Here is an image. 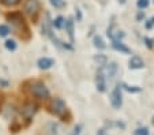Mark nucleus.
Instances as JSON below:
<instances>
[{"label":"nucleus","instance_id":"obj_1","mask_svg":"<svg viewBox=\"0 0 154 135\" xmlns=\"http://www.w3.org/2000/svg\"><path fill=\"white\" fill-rule=\"evenodd\" d=\"M30 93H32L33 96H35L37 98H41V100H42V98H47L48 96H49V91H48L47 86L41 82L32 83V86H30Z\"/></svg>","mask_w":154,"mask_h":135},{"label":"nucleus","instance_id":"obj_2","mask_svg":"<svg viewBox=\"0 0 154 135\" xmlns=\"http://www.w3.org/2000/svg\"><path fill=\"white\" fill-rule=\"evenodd\" d=\"M111 103H112V106H113L115 109H119L120 106H122V87H120V85H117L116 87H115V90L112 91V96H111Z\"/></svg>","mask_w":154,"mask_h":135},{"label":"nucleus","instance_id":"obj_3","mask_svg":"<svg viewBox=\"0 0 154 135\" xmlns=\"http://www.w3.org/2000/svg\"><path fill=\"white\" fill-rule=\"evenodd\" d=\"M51 112L55 115H63V112L66 111V104H64L63 100H60V98H55V100H52V103H51Z\"/></svg>","mask_w":154,"mask_h":135},{"label":"nucleus","instance_id":"obj_4","mask_svg":"<svg viewBox=\"0 0 154 135\" xmlns=\"http://www.w3.org/2000/svg\"><path fill=\"white\" fill-rule=\"evenodd\" d=\"M40 8V3H38V0H26V3H25V11L26 14L29 15H35Z\"/></svg>","mask_w":154,"mask_h":135},{"label":"nucleus","instance_id":"obj_5","mask_svg":"<svg viewBox=\"0 0 154 135\" xmlns=\"http://www.w3.org/2000/svg\"><path fill=\"white\" fill-rule=\"evenodd\" d=\"M35 105L34 104H30V103H27V104H25L23 106H22V111H20V113H22V116H23L25 119H32L33 118V115L35 113Z\"/></svg>","mask_w":154,"mask_h":135},{"label":"nucleus","instance_id":"obj_6","mask_svg":"<svg viewBox=\"0 0 154 135\" xmlns=\"http://www.w3.org/2000/svg\"><path fill=\"white\" fill-rule=\"evenodd\" d=\"M96 86H97V90L98 91H105V89H106V85H105V76L104 74H102V71L100 70L98 72H97V76H96Z\"/></svg>","mask_w":154,"mask_h":135},{"label":"nucleus","instance_id":"obj_7","mask_svg":"<svg viewBox=\"0 0 154 135\" xmlns=\"http://www.w3.org/2000/svg\"><path fill=\"white\" fill-rule=\"evenodd\" d=\"M37 64L41 70H48V68H51L53 64H55V62H53L52 59H49V57H41V59L37 62Z\"/></svg>","mask_w":154,"mask_h":135},{"label":"nucleus","instance_id":"obj_8","mask_svg":"<svg viewBox=\"0 0 154 135\" xmlns=\"http://www.w3.org/2000/svg\"><path fill=\"white\" fill-rule=\"evenodd\" d=\"M7 18H8L10 21L12 22L14 25H22L23 26V17L19 14V12H14V14H8L7 15Z\"/></svg>","mask_w":154,"mask_h":135},{"label":"nucleus","instance_id":"obj_9","mask_svg":"<svg viewBox=\"0 0 154 135\" xmlns=\"http://www.w3.org/2000/svg\"><path fill=\"white\" fill-rule=\"evenodd\" d=\"M128 64H130V68H142L143 60L140 57H138V56H132L130 59V62H128Z\"/></svg>","mask_w":154,"mask_h":135},{"label":"nucleus","instance_id":"obj_10","mask_svg":"<svg viewBox=\"0 0 154 135\" xmlns=\"http://www.w3.org/2000/svg\"><path fill=\"white\" fill-rule=\"evenodd\" d=\"M112 47H113L116 51H120V52H123V53H130V52H131L130 48L125 47V45H124V44H122L120 41H113Z\"/></svg>","mask_w":154,"mask_h":135},{"label":"nucleus","instance_id":"obj_11","mask_svg":"<svg viewBox=\"0 0 154 135\" xmlns=\"http://www.w3.org/2000/svg\"><path fill=\"white\" fill-rule=\"evenodd\" d=\"M66 27H67V32H68V35L71 38V42H74V22L72 19H68L66 22Z\"/></svg>","mask_w":154,"mask_h":135},{"label":"nucleus","instance_id":"obj_12","mask_svg":"<svg viewBox=\"0 0 154 135\" xmlns=\"http://www.w3.org/2000/svg\"><path fill=\"white\" fill-rule=\"evenodd\" d=\"M116 71H117L116 63H111V64L108 66V76H109V78H113L115 74H116Z\"/></svg>","mask_w":154,"mask_h":135},{"label":"nucleus","instance_id":"obj_13","mask_svg":"<svg viewBox=\"0 0 154 135\" xmlns=\"http://www.w3.org/2000/svg\"><path fill=\"white\" fill-rule=\"evenodd\" d=\"M94 45H96V48H98V49H104L105 48V44L100 35H96V37H94Z\"/></svg>","mask_w":154,"mask_h":135},{"label":"nucleus","instance_id":"obj_14","mask_svg":"<svg viewBox=\"0 0 154 135\" xmlns=\"http://www.w3.org/2000/svg\"><path fill=\"white\" fill-rule=\"evenodd\" d=\"M63 25H64L63 17H57L55 21H53V26H55L56 29H61V27H63Z\"/></svg>","mask_w":154,"mask_h":135},{"label":"nucleus","instance_id":"obj_15","mask_svg":"<svg viewBox=\"0 0 154 135\" xmlns=\"http://www.w3.org/2000/svg\"><path fill=\"white\" fill-rule=\"evenodd\" d=\"M51 4H52L55 8H61V7H64V0H49Z\"/></svg>","mask_w":154,"mask_h":135},{"label":"nucleus","instance_id":"obj_16","mask_svg":"<svg viewBox=\"0 0 154 135\" xmlns=\"http://www.w3.org/2000/svg\"><path fill=\"white\" fill-rule=\"evenodd\" d=\"M94 60H96L100 66H105V64H106V57H105V56H102V55L96 56V57H94Z\"/></svg>","mask_w":154,"mask_h":135},{"label":"nucleus","instance_id":"obj_17","mask_svg":"<svg viewBox=\"0 0 154 135\" xmlns=\"http://www.w3.org/2000/svg\"><path fill=\"white\" fill-rule=\"evenodd\" d=\"M8 33H10L8 26H6V25H0V35H2V37H6Z\"/></svg>","mask_w":154,"mask_h":135},{"label":"nucleus","instance_id":"obj_18","mask_svg":"<svg viewBox=\"0 0 154 135\" xmlns=\"http://www.w3.org/2000/svg\"><path fill=\"white\" fill-rule=\"evenodd\" d=\"M6 48L8 51H15L17 49V44H15V41H12V40H8V41H6Z\"/></svg>","mask_w":154,"mask_h":135},{"label":"nucleus","instance_id":"obj_19","mask_svg":"<svg viewBox=\"0 0 154 135\" xmlns=\"http://www.w3.org/2000/svg\"><path fill=\"white\" fill-rule=\"evenodd\" d=\"M134 135H149V130L146 127H142V128H138L134 131Z\"/></svg>","mask_w":154,"mask_h":135},{"label":"nucleus","instance_id":"obj_20","mask_svg":"<svg viewBox=\"0 0 154 135\" xmlns=\"http://www.w3.org/2000/svg\"><path fill=\"white\" fill-rule=\"evenodd\" d=\"M137 6L139 7V8H146V7L149 6V0H138Z\"/></svg>","mask_w":154,"mask_h":135},{"label":"nucleus","instance_id":"obj_21","mask_svg":"<svg viewBox=\"0 0 154 135\" xmlns=\"http://www.w3.org/2000/svg\"><path fill=\"white\" fill-rule=\"evenodd\" d=\"M123 86H124V87H125V90H128V91H132V93H137V91H139V90H140L139 87H134V86H128V85H125V83H124V85H123Z\"/></svg>","mask_w":154,"mask_h":135},{"label":"nucleus","instance_id":"obj_22","mask_svg":"<svg viewBox=\"0 0 154 135\" xmlns=\"http://www.w3.org/2000/svg\"><path fill=\"white\" fill-rule=\"evenodd\" d=\"M3 3L6 6H15V4L19 3V0H3Z\"/></svg>","mask_w":154,"mask_h":135},{"label":"nucleus","instance_id":"obj_23","mask_svg":"<svg viewBox=\"0 0 154 135\" xmlns=\"http://www.w3.org/2000/svg\"><path fill=\"white\" fill-rule=\"evenodd\" d=\"M153 26H154V22H153V19H150V21H147V23H146V29H149V30H150Z\"/></svg>","mask_w":154,"mask_h":135},{"label":"nucleus","instance_id":"obj_24","mask_svg":"<svg viewBox=\"0 0 154 135\" xmlns=\"http://www.w3.org/2000/svg\"><path fill=\"white\" fill-rule=\"evenodd\" d=\"M145 41H146V44H147V47H149V48L153 47V41H151L150 38H145Z\"/></svg>","mask_w":154,"mask_h":135},{"label":"nucleus","instance_id":"obj_25","mask_svg":"<svg viewBox=\"0 0 154 135\" xmlns=\"http://www.w3.org/2000/svg\"><path fill=\"white\" fill-rule=\"evenodd\" d=\"M143 18H145V14H143V12H139V14L137 15V19H138V21H140V19H143Z\"/></svg>","mask_w":154,"mask_h":135},{"label":"nucleus","instance_id":"obj_26","mask_svg":"<svg viewBox=\"0 0 154 135\" xmlns=\"http://www.w3.org/2000/svg\"><path fill=\"white\" fill-rule=\"evenodd\" d=\"M81 128H82V126H78V127H76V128H75V132H74L72 135H78V134H79V130H81Z\"/></svg>","mask_w":154,"mask_h":135},{"label":"nucleus","instance_id":"obj_27","mask_svg":"<svg viewBox=\"0 0 154 135\" xmlns=\"http://www.w3.org/2000/svg\"><path fill=\"white\" fill-rule=\"evenodd\" d=\"M100 135H105V134H104V132H100Z\"/></svg>","mask_w":154,"mask_h":135},{"label":"nucleus","instance_id":"obj_28","mask_svg":"<svg viewBox=\"0 0 154 135\" xmlns=\"http://www.w3.org/2000/svg\"><path fill=\"white\" fill-rule=\"evenodd\" d=\"M153 22H154V18H153Z\"/></svg>","mask_w":154,"mask_h":135},{"label":"nucleus","instance_id":"obj_29","mask_svg":"<svg viewBox=\"0 0 154 135\" xmlns=\"http://www.w3.org/2000/svg\"><path fill=\"white\" fill-rule=\"evenodd\" d=\"M0 103H2V101H0Z\"/></svg>","mask_w":154,"mask_h":135}]
</instances>
